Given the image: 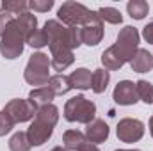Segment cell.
<instances>
[{
  "instance_id": "52a82bcc",
  "label": "cell",
  "mask_w": 153,
  "mask_h": 151,
  "mask_svg": "<svg viewBox=\"0 0 153 151\" xmlns=\"http://www.w3.org/2000/svg\"><path fill=\"white\" fill-rule=\"evenodd\" d=\"M38 107L39 105H36V103H34L32 100H29V98H27V100L14 98V100H11V101L5 103L4 110L13 117L14 123H27V121H30V119L36 117Z\"/></svg>"
},
{
  "instance_id": "4dcf8cb0",
  "label": "cell",
  "mask_w": 153,
  "mask_h": 151,
  "mask_svg": "<svg viewBox=\"0 0 153 151\" xmlns=\"http://www.w3.org/2000/svg\"><path fill=\"white\" fill-rule=\"evenodd\" d=\"M13 20H14L13 14H9V13H0V36L4 34V30L7 29V25H9Z\"/></svg>"
},
{
  "instance_id": "d4e9b609",
  "label": "cell",
  "mask_w": 153,
  "mask_h": 151,
  "mask_svg": "<svg viewBox=\"0 0 153 151\" xmlns=\"http://www.w3.org/2000/svg\"><path fill=\"white\" fill-rule=\"evenodd\" d=\"M135 91H137V98L143 103H146V105L153 103V85L148 80H137L135 82Z\"/></svg>"
},
{
  "instance_id": "e575fe53",
  "label": "cell",
  "mask_w": 153,
  "mask_h": 151,
  "mask_svg": "<svg viewBox=\"0 0 153 151\" xmlns=\"http://www.w3.org/2000/svg\"><path fill=\"white\" fill-rule=\"evenodd\" d=\"M50 151H66L64 148H61V146H57V148H53V150H50Z\"/></svg>"
},
{
  "instance_id": "30bf717a",
  "label": "cell",
  "mask_w": 153,
  "mask_h": 151,
  "mask_svg": "<svg viewBox=\"0 0 153 151\" xmlns=\"http://www.w3.org/2000/svg\"><path fill=\"white\" fill-rule=\"evenodd\" d=\"M112 100L117 105L128 107V105H135L139 101L137 98V91H135V84L130 80H121L117 82V85L112 91Z\"/></svg>"
},
{
  "instance_id": "cb8c5ba5",
  "label": "cell",
  "mask_w": 153,
  "mask_h": 151,
  "mask_svg": "<svg viewBox=\"0 0 153 151\" xmlns=\"http://www.w3.org/2000/svg\"><path fill=\"white\" fill-rule=\"evenodd\" d=\"M9 150L11 151H30V142H29V137H27V132H16L13 133V137L9 139L7 142Z\"/></svg>"
},
{
  "instance_id": "ba28073f",
  "label": "cell",
  "mask_w": 153,
  "mask_h": 151,
  "mask_svg": "<svg viewBox=\"0 0 153 151\" xmlns=\"http://www.w3.org/2000/svg\"><path fill=\"white\" fill-rule=\"evenodd\" d=\"M82 29V44L87 46H96L103 39V21L98 16L96 11H91L85 21L80 25Z\"/></svg>"
},
{
  "instance_id": "d6986e66",
  "label": "cell",
  "mask_w": 153,
  "mask_h": 151,
  "mask_svg": "<svg viewBox=\"0 0 153 151\" xmlns=\"http://www.w3.org/2000/svg\"><path fill=\"white\" fill-rule=\"evenodd\" d=\"M109 82H111V73L107 70H103V68L94 70L93 71V78H91V89H93V93H96V94L105 93L107 87H109Z\"/></svg>"
},
{
  "instance_id": "6da1fadb",
  "label": "cell",
  "mask_w": 153,
  "mask_h": 151,
  "mask_svg": "<svg viewBox=\"0 0 153 151\" xmlns=\"http://www.w3.org/2000/svg\"><path fill=\"white\" fill-rule=\"evenodd\" d=\"M43 30L48 39V48L57 50V48H68L75 50L82 44V29L80 27H66L59 20H48L43 25Z\"/></svg>"
},
{
  "instance_id": "9c48e42d",
  "label": "cell",
  "mask_w": 153,
  "mask_h": 151,
  "mask_svg": "<svg viewBox=\"0 0 153 151\" xmlns=\"http://www.w3.org/2000/svg\"><path fill=\"white\" fill-rule=\"evenodd\" d=\"M116 135L121 142H126V144L139 142L144 135V123L139 119H134V117H125L117 123Z\"/></svg>"
},
{
  "instance_id": "603a6c76",
  "label": "cell",
  "mask_w": 153,
  "mask_h": 151,
  "mask_svg": "<svg viewBox=\"0 0 153 151\" xmlns=\"http://www.w3.org/2000/svg\"><path fill=\"white\" fill-rule=\"evenodd\" d=\"M126 13L134 20H144L150 13V5L144 0H130L126 4Z\"/></svg>"
},
{
  "instance_id": "3957f363",
  "label": "cell",
  "mask_w": 153,
  "mask_h": 151,
  "mask_svg": "<svg viewBox=\"0 0 153 151\" xmlns=\"http://www.w3.org/2000/svg\"><path fill=\"white\" fill-rule=\"evenodd\" d=\"M50 59L46 53L43 52H36L29 57V62L25 66V71H23V78L29 85H34L36 87H43L48 84L50 80Z\"/></svg>"
},
{
  "instance_id": "5bb4252c",
  "label": "cell",
  "mask_w": 153,
  "mask_h": 151,
  "mask_svg": "<svg viewBox=\"0 0 153 151\" xmlns=\"http://www.w3.org/2000/svg\"><path fill=\"white\" fill-rule=\"evenodd\" d=\"M130 68H132V71H135V73H148V71H152L153 55L148 50L139 48L137 53H135V57H134L132 62H130Z\"/></svg>"
},
{
  "instance_id": "ac0fdd59",
  "label": "cell",
  "mask_w": 153,
  "mask_h": 151,
  "mask_svg": "<svg viewBox=\"0 0 153 151\" xmlns=\"http://www.w3.org/2000/svg\"><path fill=\"white\" fill-rule=\"evenodd\" d=\"M84 142H87L85 133L78 132V130H66L62 133V144L66 151H76Z\"/></svg>"
},
{
  "instance_id": "e0dca14e",
  "label": "cell",
  "mask_w": 153,
  "mask_h": 151,
  "mask_svg": "<svg viewBox=\"0 0 153 151\" xmlns=\"http://www.w3.org/2000/svg\"><path fill=\"white\" fill-rule=\"evenodd\" d=\"M102 64L105 66L107 71H116V70H121L125 66V61L121 59V55L117 53V50L114 46H109L102 53Z\"/></svg>"
},
{
  "instance_id": "7c38bea8",
  "label": "cell",
  "mask_w": 153,
  "mask_h": 151,
  "mask_svg": "<svg viewBox=\"0 0 153 151\" xmlns=\"http://www.w3.org/2000/svg\"><path fill=\"white\" fill-rule=\"evenodd\" d=\"M109 124L103 121V119H94L91 121L87 126H85V139L91 142V144H102L109 139Z\"/></svg>"
},
{
  "instance_id": "d590c367",
  "label": "cell",
  "mask_w": 153,
  "mask_h": 151,
  "mask_svg": "<svg viewBox=\"0 0 153 151\" xmlns=\"http://www.w3.org/2000/svg\"><path fill=\"white\" fill-rule=\"evenodd\" d=\"M116 151H139V150H116Z\"/></svg>"
},
{
  "instance_id": "2e32d148",
  "label": "cell",
  "mask_w": 153,
  "mask_h": 151,
  "mask_svg": "<svg viewBox=\"0 0 153 151\" xmlns=\"http://www.w3.org/2000/svg\"><path fill=\"white\" fill-rule=\"evenodd\" d=\"M91 78H93V73L87 68H76L70 75V82H71L73 89L87 91V89H91Z\"/></svg>"
},
{
  "instance_id": "7402d4cb",
  "label": "cell",
  "mask_w": 153,
  "mask_h": 151,
  "mask_svg": "<svg viewBox=\"0 0 153 151\" xmlns=\"http://www.w3.org/2000/svg\"><path fill=\"white\" fill-rule=\"evenodd\" d=\"M14 20H16L18 27L22 29V32L25 34V39H27V36H30L34 30H38V18L32 13H29V11L20 14V16H16Z\"/></svg>"
},
{
  "instance_id": "277c9868",
  "label": "cell",
  "mask_w": 153,
  "mask_h": 151,
  "mask_svg": "<svg viewBox=\"0 0 153 151\" xmlns=\"http://www.w3.org/2000/svg\"><path fill=\"white\" fill-rule=\"evenodd\" d=\"M23 48H25V34L18 27L16 20H13L0 36V53L2 57L13 61L23 53Z\"/></svg>"
},
{
  "instance_id": "836d02e7",
  "label": "cell",
  "mask_w": 153,
  "mask_h": 151,
  "mask_svg": "<svg viewBox=\"0 0 153 151\" xmlns=\"http://www.w3.org/2000/svg\"><path fill=\"white\" fill-rule=\"evenodd\" d=\"M150 133H152V137H153V115L150 117Z\"/></svg>"
},
{
  "instance_id": "44dd1931",
  "label": "cell",
  "mask_w": 153,
  "mask_h": 151,
  "mask_svg": "<svg viewBox=\"0 0 153 151\" xmlns=\"http://www.w3.org/2000/svg\"><path fill=\"white\" fill-rule=\"evenodd\" d=\"M53 98H55V93L52 91L50 85L36 87V89H32L30 94H29V100H32L36 105H46V103H52Z\"/></svg>"
},
{
  "instance_id": "8992f818",
  "label": "cell",
  "mask_w": 153,
  "mask_h": 151,
  "mask_svg": "<svg viewBox=\"0 0 153 151\" xmlns=\"http://www.w3.org/2000/svg\"><path fill=\"white\" fill-rule=\"evenodd\" d=\"M89 13H91V9H87L85 5L70 0V2H64V4L59 7L57 18H59V21H61L62 25H66V27H80V25L85 21V18L89 16Z\"/></svg>"
},
{
  "instance_id": "83f0119b",
  "label": "cell",
  "mask_w": 153,
  "mask_h": 151,
  "mask_svg": "<svg viewBox=\"0 0 153 151\" xmlns=\"http://www.w3.org/2000/svg\"><path fill=\"white\" fill-rule=\"evenodd\" d=\"M25 44H29V46H32V48H38V50L39 48H43V46H48V39H46L45 30H43V29L34 30L30 36H27Z\"/></svg>"
},
{
  "instance_id": "4fadbf2b",
  "label": "cell",
  "mask_w": 153,
  "mask_h": 151,
  "mask_svg": "<svg viewBox=\"0 0 153 151\" xmlns=\"http://www.w3.org/2000/svg\"><path fill=\"white\" fill-rule=\"evenodd\" d=\"M52 59H50V68L53 71H57V75H62L64 70H68L73 62H75V55L71 50L68 48H57V50H52L50 52Z\"/></svg>"
},
{
  "instance_id": "4316f807",
  "label": "cell",
  "mask_w": 153,
  "mask_h": 151,
  "mask_svg": "<svg viewBox=\"0 0 153 151\" xmlns=\"http://www.w3.org/2000/svg\"><path fill=\"white\" fill-rule=\"evenodd\" d=\"M2 9L4 13H9V14H23L27 13L29 9V2H23V0H4L2 2Z\"/></svg>"
},
{
  "instance_id": "1f68e13d",
  "label": "cell",
  "mask_w": 153,
  "mask_h": 151,
  "mask_svg": "<svg viewBox=\"0 0 153 151\" xmlns=\"http://www.w3.org/2000/svg\"><path fill=\"white\" fill-rule=\"evenodd\" d=\"M143 38L146 39V43L153 44V21L152 23H148V25L143 29Z\"/></svg>"
},
{
  "instance_id": "d6a6232c",
  "label": "cell",
  "mask_w": 153,
  "mask_h": 151,
  "mask_svg": "<svg viewBox=\"0 0 153 151\" xmlns=\"http://www.w3.org/2000/svg\"><path fill=\"white\" fill-rule=\"evenodd\" d=\"M76 151H100V148H98L96 144H91V142L87 141V142H84V144H82Z\"/></svg>"
},
{
  "instance_id": "ffe728a7",
  "label": "cell",
  "mask_w": 153,
  "mask_h": 151,
  "mask_svg": "<svg viewBox=\"0 0 153 151\" xmlns=\"http://www.w3.org/2000/svg\"><path fill=\"white\" fill-rule=\"evenodd\" d=\"M52 87V91L55 93V96H62V94H68L73 87H71V82H70V76L66 75H53L50 76L48 84Z\"/></svg>"
},
{
  "instance_id": "484cf974",
  "label": "cell",
  "mask_w": 153,
  "mask_h": 151,
  "mask_svg": "<svg viewBox=\"0 0 153 151\" xmlns=\"http://www.w3.org/2000/svg\"><path fill=\"white\" fill-rule=\"evenodd\" d=\"M96 13L102 18V21H107L111 25H119L123 21V16H121V13L116 7H100Z\"/></svg>"
},
{
  "instance_id": "8fae6325",
  "label": "cell",
  "mask_w": 153,
  "mask_h": 151,
  "mask_svg": "<svg viewBox=\"0 0 153 151\" xmlns=\"http://www.w3.org/2000/svg\"><path fill=\"white\" fill-rule=\"evenodd\" d=\"M52 133H53V128L38 121V119H34L27 128V137H29L30 146H43L52 137Z\"/></svg>"
},
{
  "instance_id": "7a4b0ae2",
  "label": "cell",
  "mask_w": 153,
  "mask_h": 151,
  "mask_svg": "<svg viewBox=\"0 0 153 151\" xmlns=\"http://www.w3.org/2000/svg\"><path fill=\"white\" fill-rule=\"evenodd\" d=\"M94 115H96V105L84 94H76L70 98L64 105V119L70 123L89 124L91 121H94Z\"/></svg>"
},
{
  "instance_id": "9a60e30c",
  "label": "cell",
  "mask_w": 153,
  "mask_h": 151,
  "mask_svg": "<svg viewBox=\"0 0 153 151\" xmlns=\"http://www.w3.org/2000/svg\"><path fill=\"white\" fill-rule=\"evenodd\" d=\"M41 123L48 124V126H55L57 121H59V109L53 105V103H46V105H39L38 107V112H36V117Z\"/></svg>"
},
{
  "instance_id": "f546056e",
  "label": "cell",
  "mask_w": 153,
  "mask_h": 151,
  "mask_svg": "<svg viewBox=\"0 0 153 151\" xmlns=\"http://www.w3.org/2000/svg\"><path fill=\"white\" fill-rule=\"evenodd\" d=\"M53 7V0H30L29 2V9H32L34 13H48Z\"/></svg>"
},
{
  "instance_id": "5b68a950",
  "label": "cell",
  "mask_w": 153,
  "mask_h": 151,
  "mask_svg": "<svg viewBox=\"0 0 153 151\" xmlns=\"http://www.w3.org/2000/svg\"><path fill=\"white\" fill-rule=\"evenodd\" d=\"M139 41H141V34L137 32L135 27L125 25L119 30V34L116 38V43L112 46L117 50V53L121 55V59L125 61V64L132 62V59L135 57V53L139 50Z\"/></svg>"
},
{
  "instance_id": "f1b7e54d",
  "label": "cell",
  "mask_w": 153,
  "mask_h": 151,
  "mask_svg": "<svg viewBox=\"0 0 153 151\" xmlns=\"http://www.w3.org/2000/svg\"><path fill=\"white\" fill-rule=\"evenodd\" d=\"M14 121H13V117L9 115V114L5 112V110H0V137H4V135H7L13 128H14Z\"/></svg>"
}]
</instances>
